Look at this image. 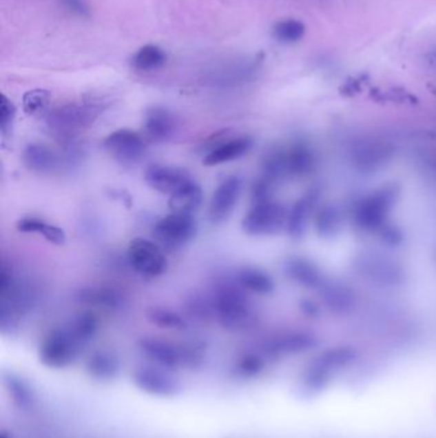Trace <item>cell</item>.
Returning a JSON list of instances; mask_svg holds the SVG:
<instances>
[{
  "label": "cell",
  "mask_w": 436,
  "mask_h": 438,
  "mask_svg": "<svg viewBox=\"0 0 436 438\" xmlns=\"http://www.w3.org/2000/svg\"><path fill=\"white\" fill-rule=\"evenodd\" d=\"M401 197V188L397 183L383 186L358 199L351 210L355 227L364 232L377 233L388 223V215Z\"/></svg>",
  "instance_id": "cell-1"
},
{
  "label": "cell",
  "mask_w": 436,
  "mask_h": 438,
  "mask_svg": "<svg viewBox=\"0 0 436 438\" xmlns=\"http://www.w3.org/2000/svg\"><path fill=\"white\" fill-rule=\"evenodd\" d=\"M63 6L74 16L81 18L91 17V9L86 0H62Z\"/></svg>",
  "instance_id": "cell-31"
},
{
  "label": "cell",
  "mask_w": 436,
  "mask_h": 438,
  "mask_svg": "<svg viewBox=\"0 0 436 438\" xmlns=\"http://www.w3.org/2000/svg\"><path fill=\"white\" fill-rule=\"evenodd\" d=\"M203 188L194 179H191L170 195L168 206L173 213L194 215V212H196L203 204Z\"/></svg>",
  "instance_id": "cell-20"
},
{
  "label": "cell",
  "mask_w": 436,
  "mask_h": 438,
  "mask_svg": "<svg viewBox=\"0 0 436 438\" xmlns=\"http://www.w3.org/2000/svg\"><path fill=\"white\" fill-rule=\"evenodd\" d=\"M147 319L163 328H180L185 326V321L178 313L159 306L149 309Z\"/></svg>",
  "instance_id": "cell-27"
},
{
  "label": "cell",
  "mask_w": 436,
  "mask_h": 438,
  "mask_svg": "<svg viewBox=\"0 0 436 438\" xmlns=\"http://www.w3.org/2000/svg\"><path fill=\"white\" fill-rule=\"evenodd\" d=\"M236 282L245 291L258 295H269L276 288L274 279L267 270L256 267H245L240 269V272L236 275Z\"/></svg>",
  "instance_id": "cell-21"
},
{
  "label": "cell",
  "mask_w": 436,
  "mask_h": 438,
  "mask_svg": "<svg viewBox=\"0 0 436 438\" xmlns=\"http://www.w3.org/2000/svg\"><path fill=\"white\" fill-rule=\"evenodd\" d=\"M315 230L320 237H335L343 227V213L333 204H325L315 212L313 217Z\"/></svg>",
  "instance_id": "cell-22"
},
{
  "label": "cell",
  "mask_w": 436,
  "mask_h": 438,
  "mask_svg": "<svg viewBox=\"0 0 436 438\" xmlns=\"http://www.w3.org/2000/svg\"><path fill=\"white\" fill-rule=\"evenodd\" d=\"M71 330L81 342L90 340L98 330V318L90 312L79 314L71 323Z\"/></svg>",
  "instance_id": "cell-28"
},
{
  "label": "cell",
  "mask_w": 436,
  "mask_h": 438,
  "mask_svg": "<svg viewBox=\"0 0 436 438\" xmlns=\"http://www.w3.org/2000/svg\"><path fill=\"white\" fill-rule=\"evenodd\" d=\"M284 159L288 177L309 176L316 167V155L304 141H294L284 148Z\"/></svg>",
  "instance_id": "cell-17"
},
{
  "label": "cell",
  "mask_w": 436,
  "mask_h": 438,
  "mask_svg": "<svg viewBox=\"0 0 436 438\" xmlns=\"http://www.w3.org/2000/svg\"><path fill=\"white\" fill-rule=\"evenodd\" d=\"M288 212L274 199L252 203L242 219V230L249 236H273L287 227Z\"/></svg>",
  "instance_id": "cell-3"
},
{
  "label": "cell",
  "mask_w": 436,
  "mask_h": 438,
  "mask_svg": "<svg viewBox=\"0 0 436 438\" xmlns=\"http://www.w3.org/2000/svg\"><path fill=\"white\" fill-rule=\"evenodd\" d=\"M127 258L134 272L143 277H160L169 266L160 246L145 239H136L131 242Z\"/></svg>",
  "instance_id": "cell-8"
},
{
  "label": "cell",
  "mask_w": 436,
  "mask_h": 438,
  "mask_svg": "<svg viewBox=\"0 0 436 438\" xmlns=\"http://www.w3.org/2000/svg\"><path fill=\"white\" fill-rule=\"evenodd\" d=\"M79 158L80 155L73 145L64 154L40 143H28L23 150V163L27 168L46 176L56 175L70 168Z\"/></svg>",
  "instance_id": "cell-5"
},
{
  "label": "cell",
  "mask_w": 436,
  "mask_h": 438,
  "mask_svg": "<svg viewBox=\"0 0 436 438\" xmlns=\"http://www.w3.org/2000/svg\"><path fill=\"white\" fill-rule=\"evenodd\" d=\"M320 197L321 191L319 188H310L302 197H300L294 203L288 212L285 230L293 240H301L304 236L310 217L319 206Z\"/></svg>",
  "instance_id": "cell-11"
},
{
  "label": "cell",
  "mask_w": 436,
  "mask_h": 438,
  "mask_svg": "<svg viewBox=\"0 0 436 438\" xmlns=\"http://www.w3.org/2000/svg\"><path fill=\"white\" fill-rule=\"evenodd\" d=\"M211 299L213 313L229 330H240L255 321L256 314L246 291L236 283L216 287Z\"/></svg>",
  "instance_id": "cell-2"
},
{
  "label": "cell",
  "mask_w": 436,
  "mask_h": 438,
  "mask_svg": "<svg viewBox=\"0 0 436 438\" xmlns=\"http://www.w3.org/2000/svg\"><path fill=\"white\" fill-rule=\"evenodd\" d=\"M242 192V179L238 176H228L222 179L213 194L209 206L211 223L220 224L231 217Z\"/></svg>",
  "instance_id": "cell-10"
},
{
  "label": "cell",
  "mask_w": 436,
  "mask_h": 438,
  "mask_svg": "<svg viewBox=\"0 0 436 438\" xmlns=\"http://www.w3.org/2000/svg\"><path fill=\"white\" fill-rule=\"evenodd\" d=\"M300 306H301L303 313L309 315V317H312V318H315V317H318L320 314L319 305L313 303L312 300H302Z\"/></svg>",
  "instance_id": "cell-32"
},
{
  "label": "cell",
  "mask_w": 436,
  "mask_h": 438,
  "mask_svg": "<svg viewBox=\"0 0 436 438\" xmlns=\"http://www.w3.org/2000/svg\"><path fill=\"white\" fill-rule=\"evenodd\" d=\"M197 232L194 215L170 213L154 226L152 237L161 249L176 250L191 241Z\"/></svg>",
  "instance_id": "cell-7"
},
{
  "label": "cell",
  "mask_w": 436,
  "mask_h": 438,
  "mask_svg": "<svg viewBox=\"0 0 436 438\" xmlns=\"http://www.w3.org/2000/svg\"><path fill=\"white\" fill-rule=\"evenodd\" d=\"M283 272L285 277L304 288L318 290L325 281L320 267L311 259L300 255H294L285 259Z\"/></svg>",
  "instance_id": "cell-13"
},
{
  "label": "cell",
  "mask_w": 436,
  "mask_h": 438,
  "mask_svg": "<svg viewBox=\"0 0 436 438\" xmlns=\"http://www.w3.org/2000/svg\"><path fill=\"white\" fill-rule=\"evenodd\" d=\"M100 113V107L92 103H72L49 112L48 127L59 136L71 137L74 132L91 125Z\"/></svg>",
  "instance_id": "cell-4"
},
{
  "label": "cell",
  "mask_w": 436,
  "mask_h": 438,
  "mask_svg": "<svg viewBox=\"0 0 436 438\" xmlns=\"http://www.w3.org/2000/svg\"><path fill=\"white\" fill-rule=\"evenodd\" d=\"M143 127L146 136L150 140L155 143H164L174 135L177 121L168 108L155 106L146 110Z\"/></svg>",
  "instance_id": "cell-16"
},
{
  "label": "cell",
  "mask_w": 436,
  "mask_h": 438,
  "mask_svg": "<svg viewBox=\"0 0 436 438\" xmlns=\"http://www.w3.org/2000/svg\"><path fill=\"white\" fill-rule=\"evenodd\" d=\"M353 270L379 286H398L404 281V269L399 263L375 252L360 254L353 261Z\"/></svg>",
  "instance_id": "cell-6"
},
{
  "label": "cell",
  "mask_w": 436,
  "mask_h": 438,
  "mask_svg": "<svg viewBox=\"0 0 436 438\" xmlns=\"http://www.w3.org/2000/svg\"><path fill=\"white\" fill-rule=\"evenodd\" d=\"M306 34V26L301 21L288 18L276 22L273 26V37L276 41L283 44H293L300 40H302Z\"/></svg>",
  "instance_id": "cell-25"
},
{
  "label": "cell",
  "mask_w": 436,
  "mask_h": 438,
  "mask_svg": "<svg viewBox=\"0 0 436 438\" xmlns=\"http://www.w3.org/2000/svg\"><path fill=\"white\" fill-rule=\"evenodd\" d=\"M168 62V54L158 45L141 46L132 57L134 70L141 72L158 71Z\"/></svg>",
  "instance_id": "cell-24"
},
{
  "label": "cell",
  "mask_w": 436,
  "mask_h": 438,
  "mask_svg": "<svg viewBox=\"0 0 436 438\" xmlns=\"http://www.w3.org/2000/svg\"><path fill=\"white\" fill-rule=\"evenodd\" d=\"M103 145L113 158L123 164L138 161L146 149L143 135L129 128H121L107 135Z\"/></svg>",
  "instance_id": "cell-9"
},
{
  "label": "cell",
  "mask_w": 436,
  "mask_h": 438,
  "mask_svg": "<svg viewBox=\"0 0 436 438\" xmlns=\"http://www.w3.org/2000/svg\"><path fill=\"white\" fill-rule=\"evenodd\" d=\"M318 291L321 301L333 313H349L356 306V292L344 282L325 279Z\"/></svg>",
  "instance_id": "cell-15"
},
{
  "label": "cell",
  "mask_w": 436,
  "mask_h": 438,
  "mask_svg": "<svg viewBox=\"0 0 436 438\" xmlns=\"http://www.w3.org/2000/svg\"><path fill=\"white\" fill-rule=\"evenodd\" d=\"M393 148L385 143L370 141L353 148L352 161L357 170L373 173L392 161Z\"/></svg>",
  "instance_id": "cell-14"
},
{
  "label": "cell",
  "mask_w": 436,
  "mask_h": 438,
  "mask_svg": "<svg viewBox=\"0 0 436 438\" xmlns=\"http://www.w3.org/2000/svg\"><path fill=\"white\" fill-rule=\"evenodd\" d=\"M16 226H17V230L19 232L41 235L48 241L52 242L54 245L61 246V245H64L65 240H67V236H65V232L63 228L58 227V226H54V224L46 223L43 219L36 218V217L21 218Z\"/></svg>",
  "instance_id": "cell-23"
},
{
  "label": "cell",
  "mask_w": 436,
  "mask_h": 438,
  "mask_svg": "<svg viewBox=\"0 0 436 438\" xmlns=\"http://www.w3.org/2000/svg\"><path fill=\"white\" fill-rule=\"evenodd\" d=\"M76 297L80 303L107 310H119L125 304V296L112 287H85L77 292Z\"/></svg>",
  "instance_id": "cell-19"
},
{
  "label": "cell",
  "mask_w": 436,
  "mask_h": 438,
  "mask_svg": "<svg viewBox=\"0 0 436 438\" xmlns=\"http://www.w3.org/2000/svg\"><path fill=\"white\" fill-rule=\"evenodd\" d=\"M16 118V107L6 95L0 98V131L3 136H7L12 130Z\"/></svg>",
  "instance_id": "cell-29"
},
{
  "label": "cell",
  "mask_w": 436,
  "mask_h": 438,
  "mask_svg": "<svg viewBox=\"0 0 436 438\" xmlns=\"http://www.w3.org/2000/svg\"><path fill=\"white\" fill-rule=\"evenodd\" d=\"M253 139L249 136H240L236 139H231L227 141L216 143L210 152L204 157L203 164L207 167H214L219 164H224L228 161H237L251 152L253 148Z\"/></svg>",
  "instance_id": "cell-18"
},
{
  "label": "cell",
  "mask_w": 436,
  "mask_h": 438,
  "mask_svg": "<svg viewBox=\"0 0 436 438\" xmlns=\"http://www.w3.org/2000/svg\"><path fill=\"white\" fill-rule=\"evenodd\" d=\"M52 94L45 89L30 90L23 94L22 107L28 116H41L48 110Z\"/></svg>",
  "instance_id": "cell-26"
},
{
  "label": "cell",
  "mask_w": 436,
  "mask_h": 438,
  "mask_svg": "<svg viewBox=\"0 0 436 438\" xmlns=\"http://www.w3.org/2000/svg\"><path fill=\"white\" fill-rule=\"evenodd\" d=\"M382 241L385 242L386 245H391V246H397L403 241V233H402L401 228L395 227L394 224L388 223L383 226L377 233H376Z\"/></svg>",
  "instance_id": "cell-30"
},
{
  "label": "cell",
  "mask_w": 436,
  "mask_h": 438,
  "mask_svg": "<svg viewBox=\"0 0 436 438\" xmlns=\"http://www.w3.org/2000/svg\"><path fill=\"white\" fill-rule=\"evenodd\" d=\"M191 179L187 170L167 164H152L145 172V181L152 190L169 195Z\"/></svg>",
  "instance_id": "cell-12"
}]
</instances>
